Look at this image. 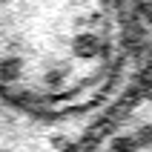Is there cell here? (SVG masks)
<instances>
[{"mask_svg": "<svg viewBox=\"0 0 152 152\" xmlns=\"http://www.w3.org/2000/svg\"><path fill=\"white\" fill-rule=\"evenodd\" d=\"M129 26L115 6H0V101L43 118L98 112Z\"/></svg>", "mask_w": 152, "mask_h": 152, "instance_id": "cell-1", "label": "cell"}]
</instances>
